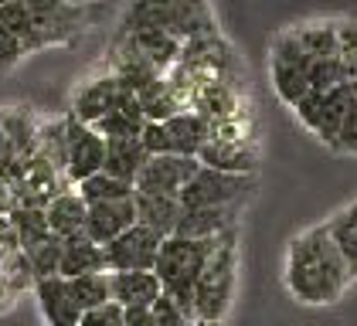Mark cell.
Segmentation results:
<instances>
[{"label":"cell","mask_w":357,"mask_h":326,"mask_svg":"<svg viewBox=\"0 0 357 326\" xmlns=\"http://www.w3.org/2000/svg\"><path fill=\"white\" fill-rule=\"evenodd\" d=\"M170 24H174L170 0H130L119 17L116 38H130L139 31H170Z\"/></svg>","instance_id":"cell-18"},{"label":"cell","mask_w":357,"mask_h":326,"mask_svg":"<svg viewBox=\"0 0 357 326\" xmlns=\"http://www.w3.org/2000/svg\"><path fill=\"white\" fill-rule=\"evenodd\" d=\"M194 326H218V323H208V320H194Z\"/></svg>","instance_id":"cell-42"},{"label":"cell","mask_w":357,"mask_h":326,"mask_svg":"<svg viewBox=\"0 0 357 326\" xmlns=\"http://www.w3.org/2000/svg\"><path fill=\"white\" fill-rule=\"evenodd\" d=\"M79 326H123V306L106 302L99 309H89V313H82V323Z\"/></svg>","instance_id":"cell-38"},{"label":"cell","mask_w":357,"mask_h":326,"mask_svg":"<svg viewBox=\"0 0 357 326\" xmlns=\"http://www.w3.org/2000/svg\"><path fill=\"white\" fill-rule=\"evenodd\" d=\"M333 150L337 153H357V95L344 112V123H340V133L333 139Z\"/></svg>","instance_id":"cell-36"},{"label":"cell","mask_w":357,"mask_h":326,"mask_svg":"<svg viewBox=\"0 0 357 326\" xmlns=\"http://www.w3.org/2000/svg\"><path fill=\"white\" fill-rule=\"evenodd\" d=\"M24 58H28L24 41H21V38H14L7 27H0V72H10V68H17Z\"/></svg>","instance_id":"cell-35"},{"label":"cell","mask_w":357,"mask_h":326,"mask_svg":"<svg viewBox=\"0 0 357 326\" xmlns=\"http://www.w3.org/2000/svg\"><path fill=\"white\" fill-rule=\"evenodd\" d=\"M75 190H79V197H82L85 204H106V201H130V197H137V187H133V184L116 180L106 170L85 177L82 184H75Z\"/></svg>","instance_id":"cell-28"},{"label":"cell","mask_w":357,"mask_h":326,"mask_svg":"<svg viewBox=\"0 0 357 326\" xmlns=\"http://www.w3.org/2000/svg\"><path fill=\"white\" fill-rule=\"evenodd\" d=\"M17 160V153H14V146H10V139L3 133V126H0V166H7V163Z\"/></svg>","instance_id":"cell-40"},{"label":"cell","mask_w":357,"mask_h":326,"mask_svg":"<svg viewBox=\"0 0 357 326\" xmlns=\"http://www.w3.org/2000/svg\"><path fill=\"white\" fill-rule=\"evenodd\" d=\"M24 255H28V265H31L34 282H38V279H52V275H58V262H61V242L52 235L48 242L28 248Z\"/></svg>","instance_id":"cell-32"},{"label":"cell","mask_w":357,"mask_h":326,"mask_svg":"<svg viewBox=\"0 0 357 326\" xmlns=\"http://www.w3.org/2000/svg\"><path fill=\"white\" fill-rule=\"evenodd\" d=\"M10 228H14V235H17L21 251H28V248L52 238L45 208H14V211H10Z\"/></svg>","instance_id":"cell-30"},{"label":"cell","mask_w":357,"mask_h":326,"mask_svg":"<svg viewBox=\"0 0 357 326\" xmlns=\"http://www.w3.org/2000/svg\"><path fill=\"white\" fill-rule=\"evenodd\" d=\"M235 275H238V244H235V231H228L218 238L211 258L204 262L194 282V320L221 323L228 316L235 296Z\"/></svg>","instance_id":"cell-3"},{"label":"cell","mask_w":357,"mask_h":326,"mask_svg":"<svg viewBox=\"0 0 357 326\" xmlns=\"http://www.w3.org/2000/svg\"><path fill=\"white\" fill-rule=\"evenodd\" d=\"M137 102L143 109V116H146V123H167L170 116L184 112V102L174 92V85L167 82V75H160L157 82H150L143 92H137Z\"/></svg>","instance_id":"cell-25"},{"label":"cell","mask_w":357,"mask_h":326,"mask_svg":"<svg viewBox=\"0 0 357 326\" xmlns=\"http://www.w3.org/2000/svg\"><path fill=\"white\" fill-rule=\"evenodd\" d=\"M133 204H137V224L157 231L160 238H170L177 231L181 215H184L181 201L177 197H164V194H137Z\"/></svg>","instance_id":"cell-19"},{"label":"cell","mask_w":357,"mask_h":326,"mask_svg":"<svg viewBox=\"0 0 357 326\" xmlns=\"http://www.w3.org/2000/svg\"><path fill=\"white\" fill-rule=\"evenodd\" d=\"M109 296L123 309H150L164 296L157 272H109Z\"/></svg>","instance_id":"cell-13"},{"label":"cell","mask_w":357,"mask_h":326,"mask_svg":"<svg viewBox=\"0 0 357 326\" xmlns=\"http://www.w3.org/2000/svg\"><path fill=\"white\" fill-rule=\"evenodd\" d=\"M116 41H126V45H133L157 72H170L177 61H181V48H184V41L181 38H174L170 31H139V34H130V38H116Z\"/></svg>","instance_id":"cell-20"},{"label":"cell","mask_w":357,"mask_h":326,"mask_svg":"<svg viewBox=\"0 0 357 326\" xmlns=\"http://www.w3.org/2000/svg\"><path fill=\"white\" fill-rule=\"evenodd\" d=\"M255 187V177L242 173H221L211 166H201L181 190V208H242Z\"/></svg>","instance_id":"cell-5"},{"label":"cell","mask_w":357,"mask_h":326,"mask_svg":"<svg viewBox=\"0 0 357 326\" xmlns=\"http://www.w3.org/2000/svg\"><path fill=\"white\" fill-rule=\"evenodd\" d=\"M324 228H327L330 242L337 244L340 258L347 262L351 279H357V201L354 204H347V208H340Z\"/></svg>","instance_id":"cell-26"},{"label":"cell","mask_w":357,"mask_h":326,"mask_svg":"<svg viewBox=\"0 0 357 326\" xmlns=\"http://www.w3.org/2000/svg\"><path fill=\"white\" fill-rule=\"evenodd\" d=\"M106 163V139L79 119L65 116V180L75 187Z\"/></svg>","instance_id":"cell-6"},{"label":"cell","mask_w":357,"mask_h":326,"mask_svg":"<svg viewBox=\"0 0 357 326\" xmlns=\"http://www.w3.org/2000/svg\"><path fill=\"white\" fill-rule=\"evenodd\" d=\"M351 99H354V92H351L347 85H337V88H330V92H310L293 112L300 116V123L317 136V139H324L327 146H333Z\"/></svg>","instance_id":"cell-8"},{"label":"cell","mask_w":357,"mask_h":326,"mask_svg":"<svg viewBox=\"0 0 357 326\" xmlns=\"http://www.w3.org/2000/svg\"><path fill=\"white\" fill-rule=\"evenodd\" d=\"M89 272H106V251L102 244H96L85 235H75L68 242H61V262H58V275L61 279H75V275H89Z\"/></svg>","instance_id":"cell-21"},{"label":"cell","mask_w":357,"mask_h":326,"mask_svg":"<svg viewBox=\"0 0 357 326\" xmlns=\"http://www.w3.org/2000/svg\"><path fill=\"white\" fill-rule=\"evenodd\" d=\"M300 41V48L313 61L317 58H337V21H310V24L289 27Z\"/></svg>","instance_id":"cell-27"},{"label":"cell","mask_w":357,"mask_h":326,"mask_svg":"<svg viewBox=\"0 0 357 326\" xmlns=\"http://www.w3.org/2000/svg\"><path fill=\"white\" fill-rule=\"evenodd\" d=\"M143 126H146V116H143V109H139L137 95L123 88V95L116 99V106H112L92 130L102 136V139H137V136L143 133Z\"/></svg>","instance_id":"cell-17"},{"label":"cell","mask_w":357,"mask_h":326,"mask_svg":"<svg viewBox=\"0 0 357 326\" xmlns=\"http://www.w3.org/2000/svg\"><path fill=\"white\" fill-rule=\"evenodd\" d=\"M123 326H153L150 323V309H123Z\"/></svg>","instance_id":"cell-39"},{"label":"cell","mask_w":357,"mask_h":326,"mask_svg":"<svg viewBox=\"0 0 357 326\" xmlns=\"http://www.w3.org/2000/svg\"><path fill=\"white\" fill-rule=\"evenodd\" d=\"M170 10H174L170 34L181 38V41L204 38V34H218L215 14H211V3L208 0H170Z\"/></svg>","instance_id":"cell-22"},{"label":"cell","mask_w":357,"mask_h":326,"mask_svg":"<svg viewBox=\"0 0 357 326\" xmlns=\"http://www.w3.org/2000/svg\"><path fill=\"white\" fill-rule=\"evenodd\" d=\"M310 54L300 48L296 34L286 27L273 41V58H269V75H273L275 95L289 109H296L310 95Z\"/></svg>","instance_id":"cell-4"},{"label":"cell","mask_w":357,"mask_h":326,"mask_svg":"<svg viewBox=\"0 0 357 326\" xmlns=\"http://www.w3.org/2000/svg\"><path fill=\"white\" fill-rule=\"evenodd\" d=\"M344 85L357 95V61H344Z\"/></svg>","instance_id":"cell-41"},{"label":"cell","mask_w":357,"mask_h":326,"mask_svg":"<svg viewBox=\"0 0 357 326\" xmlns=\"http://www.w3.org/2000/svg\"><path fill=\"white\" fill-rule=\"evenodd\" d=\"M337 85H344V61L340 58L310 61V92H330Z\"/></svg>","instance_id":"cell-33"},{"label":"cell","mask_w":357,"mask_h":326,"mask_svg":"<svg viewBox=\"0 0 357 326\" xmlns=\"http://www.w3.org/2000/svg\"><path fill=\"white\" fill-rule=\"evenodd\" d=\"M68 282V293L75 299V306L89 313V309H99L112 302L109 296V272H89V275H75V279H65Z\"/></svg>","instance_id":"cell-29"},{"label":"cell","mask_w":357,"mask_h":326,"mask_svg":"<svg viewBox=\"0 0 357 326\" xmlns=\"http://www.w3.org/2000/svg\"><path fill=\"white\" fill-rule=\"evenodd\" d=\"M164 126H167V133H170V143H174V153L177 157H197L201 146L211 136V123L201 119L194 109H184V112L170 116Z\"/></svg>","instance_id":"cell-23"},{"label":"cell","mask_w":357,"mask_h":326,"mask_svg":"<svg viewBox=\"0 0 357 326\" xmlns=\"http://www.w3.org/2000/svg\"><path fill=\"white\" fill-rule=\"evenodd\" d=\"M0 27H7L14 38H21L28 54L38 52V17L24 0H10L0 7Z\"/></svg>","instance_id":"cell-31"},{"label":"cell","mask_w":357,"mask_h":326,"mask_svg":"<svg viewBox=\"0 0 357 326\" xmlns=\"http://www.w3.org/2000/svg\"><path fill=\"white\" fill-rule=\"evenodd\" d=\"M150 160V153L143 150V143L137 139H106V163L102 170L116 177V180H126V184H137V173L143 170V163Z\"/></svg>","instance_id":"cell-24"},{"label":"cell","mask_w":357,"mask_h":326,"mask_svg":"<svg viewBox=\"0 0 357 326\" xmlns=\"http://www.w3.org/2000/svg\"><path fill=\"white\" fill-rule=\"evenodd\" d=\"M137 224V204L130 201H106V204H89L85 211V238H92L96 244H109L112 238H119L126 228Z\"/></svg>","instance_id":"cell-12"},{"label":"cell","mask_w":357,"mask_h":326,"mask_svg":"<svg viewBox=\"0 0 357 326\" xmlns=\"http://www.w3.org/2000/svg\"><path fill=\"white\" fill-rule=\"evenodd\" d=\"M34 296H38V309L48 326H79L82 323V309L75 306V299L68 293V282L61 275L52 279H38L34 282Z\"/></svg>","instance_id":"cell-14"},{"label":"cell","mask_w":357,"mask_h":326,"mask_svg":"<svg viewBox=\"0 0 357 326\" xmlns=\"http://www.w3.org/2000/svg\"><path fill=\"white\" fill-rule=\"evenodd\" d=\"M218 238H181V235H170L160 244V255H157V279L164 286V293L188 316L194 320V282L204 269V262L211 258Z\"/></svg>","instance_id":"cell-2"},{"label":"cell","mask_w":357,"mask_h":326,"mask_svg":"<svg viewBox=\"0 0 357 326\" xmlns=\"http://www.w3.org/2000/svg\"><path fill=\"white\" fill-rule=\"evenodd\" d=\"M282 279H286L289 296L303 302V306H330L354 282L347 262L340 258V251L330 242L324 224L306 228L303 235H296L289 242Z\"/></svg>","instance_id":"cell-1"},{"label":"cell","mask_w":357,"mask_h":326,"mask_svg":"<svg viewBox=\"0 0 357 326\" xmlns=\"http://www.w3.org/2000/svg\"><path fill=\"white\" fill-rule=\"evenodd\" d=\"M85 211H89V204L79 197L75 187L61 190V194H55V197L45 204L48 228H52V235H55L58 242H68V238L82 235L85 231Z\"/></svg>","instance_id":"cell-16"},{"label":"cell","mask_w":357,"mask_h":326,"mask_svg":"<svg viewBox=\"0 0 357 326\" xmlns=\"http://www.w3.org/2000/svg\"><path fill=\"white\" fill-rule=\"evenodd\" d=\"M123 95V85L116 82L112 72L106 75H96V79L82 82L79 88H75V95H72V119H79L85 126H96L112 106H116V99Z\"/></svg>","instance_id":"cell-11"},{"label":"cell","mask_w":357,"mask_h":326,"mask_svg":"<svg viewBox=\"0 0 357 326\" xmlns=\"http://www.w3.org/2000/svg\"><path fill=\"white\" fill-rule=\"evenodd\" d=\"M164 238L143 224L126 228L119 238L102 244L106 251V272H153Z\"/></svg>","instance_id":"cell-7"},{"label":"cell","mask_w":357,"mask_h":326,"mask_svg":"<svg viewBox=\"0 0 357 326\" xmlns=\"http://www.w3.org/2000/svg\"><path fill=\"white\" fill-rule=\"evenodd\" d=\"M201 166H211L221 173H242V177H255V163L259 153L252 146V139H228V136H208V143L197 153Z\"/></svg>","instance_id":"cell-10"},{"label":"cell","mask_w":357,"mask_h":326,"mask_svg":"<svg viewBox=\"0 0 357 326\" xmlns=\"http://www.w3.org/2000/svg\"><path fill=\"white\" fill-rule=\"evenodd\" d=\"M3 3H10V0H0V7H3Z\"/></svg>","instance_id":"cell-43"},{"label":"cell","mask_w":357,"mask_h":326,"mask_svg":"<svg viewBox=\"0 0 357 326\" xmlns=\"http://www.w3.org/2000/svg\"><path fill=\"white\" fill-rule=\"evenodd\" d=\"M201 170L197 157H177V153H167V157H150L143 163V170L137 173V194H164V197H181L184 184L191 180L194 173Z\"/></svg>","instance_id":"cell-9"},{"label":"cell","mask_w":357,"mask_h":326,"mask_svg":"<svg viewBox=\"0 0 357 326\" xmlns=\"http://www.w3.org/2000/svg\"><path fill=\"white\" fill-rule=\"evenodd\" d=\"M337 58L340 61H357V17H340L337 21Z\"/></svg>","instance_id":"cell-37"},{"label":"cell","mask_w":357,"mask_h":326,"mask_svg":"<svg viewBox=\"0 0 357 326\" xmlns=\"http://www.w3.org/2000/svg\"><path fill=\"white\" fill-rule=\"evenodd\" d=\"M150 323L153 326H194V320L164 293V296L150 306Z\"/></svg>","instance_id":"cell-34"},{"label":"cell","mask_w":357,"mask_h":326,"mask_svg":"<svg viewBox=\"0 0 357 326\" xmlns=\"http://www.w3.org/2000/svg\"><path fill=\"white\" fill-rule=\"evenodd\" d=\"M238 211L242 208H188L177 221L174 235H181V238H221V235L235 231Z\"/></svg>","instance_id":"cell-15"}]
</instances>
